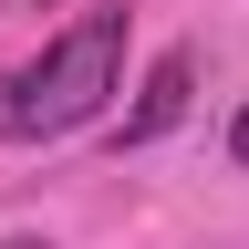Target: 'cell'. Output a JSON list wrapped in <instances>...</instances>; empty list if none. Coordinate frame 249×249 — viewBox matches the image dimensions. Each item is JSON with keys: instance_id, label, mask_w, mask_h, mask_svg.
<instances>
[{"instance_id": "cell-1", "label": "cell", "mask_w": 249, "mask_h": 249, "mask_svg": "<svg viewBox=\"0 0 249 249\" xmlns=\"http://www.w3.org/2000/svg\"><path fill=\"white\" fill-rule=\"evenodd\" d=\"M124 73V11H83L73 31H52L31 62L0 73V135L11 145H42V135H73V124L104 114V93Z\"/></svg>"}, {"instance_id": "cell-4", "label": "cell", "mask_w": 249, "mask_h": 249, "mask_svg": "<svg viewBox=\"0 0 249 249\" xmlns=\"http://www.w3.org/2000/svg\"><path fill=\"white\" fill-rule=\"evenodd\" d=\"M0 249H52V239H0Z\"/></svg>"}, {"instance_id": "cell-3", "label": "cell", "mask_w": 249, "mask_h": 249, "mask_svg": "<svg viewBox=\"0 0 249 249\" xmlns=\"http://www.w3.org/2000/svg\"><path fill=\"white\" fill-rule=\"evenodd\" d=\"M229 156H239V166H249V104H239V124H229Z\"/></svg>"}, {"instance_id": "cell-2", "label": "cell", "mask_w": 249, "mask_h": 249, "mask_svg": "<svg viewBox=\"0 0 249 249\" xmlns=\"http://www.w3.org/2000/svg\"><path fill=\"white\" fill-rule=\"evenodd\" d=\"M187 104H197V52H156L145 62V93H135V104H124V145H156V135H166V124H187Z\"/></svg>"}]
</instances>
